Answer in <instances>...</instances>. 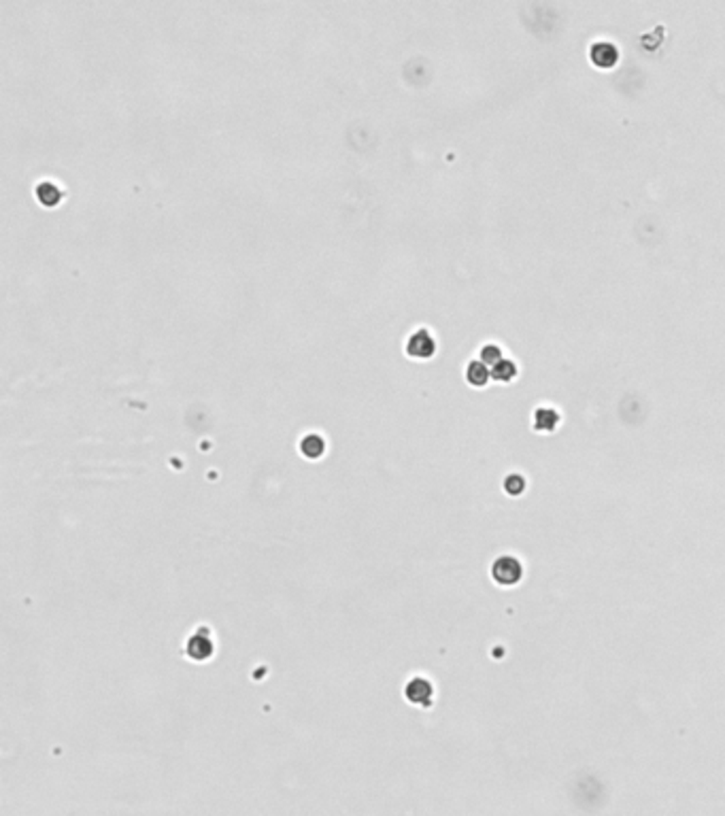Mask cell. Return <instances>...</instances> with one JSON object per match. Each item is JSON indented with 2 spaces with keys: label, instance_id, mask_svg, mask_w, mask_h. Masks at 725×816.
Returning a JSON list of instances; mask_svg holds the SVG:
<instances>
[{
  "label": "cell",
  "instance_id": "1",
  "mask_svg": "<svg viewBox=\"0 0 725 816\" xmlns=\"http://www.w3.org/2000/svg\"><path fill=\"white\" fill-rule=\"evenodd\" d=\"M213 653H215V644H213L209 632H204L202 627H200L198 632H194L190 638H187V642H185V655H187V659H190V662H194V664H204V662H209V659L213 657Z\"/></svg>",
  "mask_w": 725,
  "mask_h": 816
},
{
  "label": "cell",
  "instance_id": "2",
  "mask_svg": "<svg viewBox=\"0 0 725 816\" xmlns=\"http://www.w3.org/2000/svg\"><path fill=\"white\" fill-rule=\"evenodd\" d=\"M521 574H523V568H521V563L515 557H500V559L493 561V566H491L493 580L498 585H504V587L517 585L521 580Z\"/></svg>",
  "mask_w": 725,
  "mask_h": 816
},
{
  "label": "cell",
  "instance_id": "3",
  "mask_svg": "<svg viewBox=\"0 0 725 816\" xmlns=\"http://www.w3.org/2000/svg\"><path fill=\"white\" fill-rule=\"evenodd\" d=\"M404 698L406 702H411L419 708H430L432 700H434V686L428 678L423 676H415L406 682L404 686Z\"/></svg>",
  "mask_w": 725,
  "mask_h": 816
},
{
  "label": "cell",
  "instance_id": "4",
  "mask_svg": "<svg viewBox=\"0 0 725 816\" xmlns=\"http://www.w3.org/2000/svg\"><path fill=\"white\" fill-rule=\"evenodd\" d=\"M436 351V340L428 330H417L406 340V353L417 360H428Z\"/></svg>",
  "mask_w": 725,
  "mask_h": 816
},
{
  "label": "cell",
  "instance_id": "5",
  "mask_svg": "<svg viewBox=\"0 0 725 816\" xmlns=\"http://www.w3.org/2000/svg\"><path fill=\"white\" fill-rule=\"evenodd\" d=\"M591 60H593L595 66L609 69V66H613L615 62L619 60L617 47H615L613 43H606V41H597V43L591 45Z\"/></svg>",
  "mask_w": 725,
  "mask_h": 816
},
{
  "label": "cell",
  "instance_id": "6",
  "mask_svg": "<svg viewBox=\"0 0 725 816\" xmlns=\"http://www.w3.org/2000/svg\"><path fill=\"white\" fill-rule=\"evenodd\" d=\"M300 453L308 459H320L326 453V443L324 438L317 434H308L300 441Z\"/></svg>",
  "mask_w": 725,
  "mask_h": 816
},
{
  "label": "cell",
  "instance_id": "7",
  "mask_svg": "<svg viewBox=\"0 0 725 816\" xmlns=\"http://www.w3.org/2000/svg\"><path fill=\"white\" fill-rule=\"evenodd\" d=\"M491 372L487 370V366L483 362H470L466 368V381L475 387H483L489 381Z\"/></svg>",
  "mask_w": 725,
  "mask_h": 816
},
{
  "label": "cell",
  "instance_id": "8",
  "mask_svg": "<svg viewBox=\"0 0 725 816\" xmlns=\"http://www.w3.org/2000/svg\"><path fill=\"white\" fill-rule=\"evenodd\" d=\"M37 198L45 206H55L62 200V192H60L58 185H53L49 181H43V183L37 185Z\"/></svg>",
  "mask_w": 725,
  "mask_h": 816
},
{
  "label": "cell",
  "instance_id": "9",
  "mask_svg": "<svg viewBox=\"0 0 725 816\" xmlns=\"http://www.w3.org/2000/svg\"><path fill=\"white\" fill-rule=\"evenodd\" d=\"M557 421H559V417L553 408H539L534 415V423L539 429H553L557 425Z\"/></svg>",
  "mask_w": 725,
  "mask_h": 816
},
{
  "label": "cell",
  "instance_id": "10",
  "mask_svg": "<svg viewBox=\"0 0 725 816\" xmlns=\"http://www.w3.org/2000/svg\"><path fill=\"white\" fill-rule=\"evenodd\" d=\"M515 374H517V366L511 360H500L498 364H493L491 370V376L496 381H511L515 379Z\"/></svg>",
  "mask_w": 725,
  "mask_h": 816
},
{
  "label": "cell",
  "instance_id": "11",
  "mask_svg": "<svg viewBox=\"0 0 725 816\" xmlns=\"http://www.w3.org/2000/svg\"><path fill=\"white\" fill-rule=\"evenodd\" d=\"M500 357H502V351L496 347V344H487V347H483V351H481L483 364H498Z\"/></svg>",
  "mask_w": 725,
  "mask_h": 816
},
{
  "label": "cell",
  "instance_id": "12",
  "mask_svg": "<svg viewBox=\"0 0 725 816\" xmlns=\"http://www.w3.org/2000/svg\"><path fill=\"white\" fill-rule=\"evenodd\" d=\"M504 487H507V491H509L511 495H517V493L523 491L525 483H523V479H521L519 474H511V477L507 479V483H504Z\"/></svg>",
  "mask_w": 725,
  "mask_h": 816
}]
</instances>
